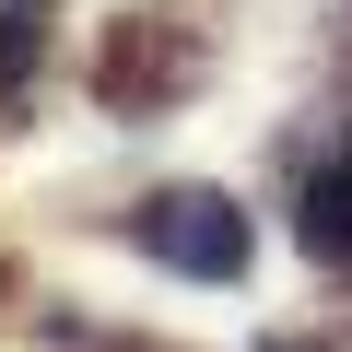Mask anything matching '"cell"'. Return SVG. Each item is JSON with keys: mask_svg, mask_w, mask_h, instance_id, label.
<instances>
[{"mask_svg": "<svg viewBox=\"0 0 352 352\" xmlns=\"http://www.w3.org/2000/svg\"><path fill=\"white\" fill-rule=\"evenodd\" d=\"M340 94H352V12H340Z\"/></svg>", "mask_w": 352, "mask_h": 352, "instance_id": "obj_5", "label": "cell"}, {"mask_svg": "<svg viewBox=\"0 0 352 352\" xmlns=\"http://www.w3.org/2000/svg\"><path fill=\"white\" fill-rule=\"evenodd\" d=\"M294 247H305L317 270H340V282H352V153L305 164V188H294Z\"/></svg>", "mask_w": 352, "mask_h": 352, "instance_id": "obj_3", "label": "cell"}, {"mask_svg": "<svg viewBox=\"0 0 352 352\" xmlns=\"http://www.w3.org/2000/svg\"><path fill=\"white\" fill-rule=\"evenodd\" d=\"M94 352H153V340H94Z\"/></svg>", "mask_w": 352, "mask_h": 352, "instance_id": "obj_7", "label": "cell"}, {"mask_svg": "<svg viewBox=\"0 0 352 352\" xmlns=\"http://www.w3.org/2000/svg\"><path fill=\"white\" fill-rule=\"evenodd\" d=\"M200 82H212V36L176 12H118L94 36V106L106 118H176V106H200Z\"/></svg>", "mask_w": 352, "mask_h": 352, "instance_id": "obj_1", "label": "cell"}, {"mask_svg": "<svg viewBox=\"0 0 352 352\" xmlns=\"http://www.w3.org/2000/svg\"><path fill=\"white\" fill-rule=\"evenodd\" d=\"M258 352H329V340H258Z\"/></svg>", "mask_w": 352, "mask_h": 352, "instance_id": "obj_6", "label": "cell"}, {"mask_svg": "<svg viewBox=\"0 0 352 352\" xmlns=\"http://www.w3.org/2000/svg\"><path fill=\"white\" fill-rule=\"evenodd\" d=\"M36 59H47V36H36V12H24V0H0V118L24 106V82H36Z\"/></svg>", "mask_w": 352, "mask_h": 352, "instance_id": "obj_4", "label": "cell"}, {"mask_svg": "<svg viewBox=\"0 0 352 352\" xmlns=\"http://www.w3.org/2000/svg\"><path fill=\"white\" fill-rule=\"evenodd\" d=\"M24 12H36V0H24Z\"/></svg>", "mask_w": 352, "mask_h": 352, "instance_id": "obj_8", "label": "cell"}, {"mask_svg": "<svg viewBox=\"0 0 352 352\" xmlns=\"http://www.w3.org/2000/svg\"><path fill=\"white\" fill-rule=\"evenodd\" d=\"M129 247H141L153 270H176V282H247L258 223H247V200H235V188H212V176H176V188L129 200Z\"/></svg>", "mask_w": 352, "mask_h": 352, "instance_id": "obj_2", "label": "cell"}]
</instances>
